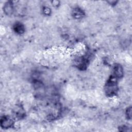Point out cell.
Instances as JSON below:
<instances>
[{
    "label": "cell",
    "instance_id": "6da1fadb",
    "mask_svg": "<svg viewBox=\"0 0 132 132\" xmlns=\"http://www.w3.org/2000/svg\"><path fill=\"white\" fill-rule=\"evenodd\" d=\"M117 81L118 79L112 75L108 79L104 86V91L107 96L113 97L117 95L119 89Z\"/></svg>",
    "mask_w": 132,
    "mask_h": 132
},
{
    "label": "cell",
    "instance_id": "7a4b0ae2",
    "mask_svg": "<svg viewBox=\"0 0 132 132\" xmlns=\"http://www.w3.org/2000/svg\"><path fill=\"white\" fill-rule=\"evenodd\" d=\"M14 124L13 119L8 115H4L1 117L0 125L2 128H11Z\"/></svg>",
    "mask_w": 132,
    "mask_h": 132
},
{
    "label": "cell",
    "instance_id": "3957f363",
    "mask_svg": "<svg viewBox=\"0 0 132 132\" xmlns=\"http://www.w3.org/2000/svg\"><path fill=\"white\" fill-rule=\"evenodd\" d=\"M112 75L118 79L123 77L124 75V69L121 64L116 63L113 65Z\"/></svg>",
    "mask_w": 132,
    "mask_h": 132
},
{
    "label": "cell",
    "instance_id": "277c9868",
    "mask_svg": "<svg viewBox=\"0 0 132 132\" xmlns=\"http://www.w3.org/2000/svg\"><path fill=\"white\" fill-rule=\"evenodd\" d=\"M3 11L7 15H11L14 11V6L12 1L6 2L3 6Z\"/></svg>",
    "mask_w": 132,
    "mask_h": 132
},
{
    "label": "cell",
    "instance_id": "5b68a950",
    "mask_svg": "<svg viewBox=\"0 0 132 132\" xmlns=\"http://www.w3.org/2000/svg\"><path fill=\"white\" fill-rule=\"evenodd\" d=\"M89 62V60L88 58L86 56H82L80 57L76 60L77 66L78 68L80 70H85L87 68Z\"/></svg>",
    "mask_w": 132,
    "mask_h": 132
},
{
    "label": "cell",
    "instance_id": "8992f818",
    "mask_svg": "<svg viewBox=\"0 0 132 132\" xmlns=\"http://www.w3.org/2000/svg\"><path fill=\"white\" fill-rule=\"evenodd\" d=\"M13 30L15 33L18 35H22L25 32V27L24 25L21 22H15L13 25Z\"/></svg>",
    "mask_w": 132,
    "mask_h": 132
},
{
    "label": "cell",
    "instance_id": "52a82bcc",
    "mask_svg": "<svg viewBox=\"0 0 132 132\" xmlns=\"http://www.w3.org/2000/svg\"><path fill=\"white\" fill-rule=\"evenodd\" d=\"M72 16L76 19H80L82 18L85 15V12L79 7H75L72 11Z\"/></svg>",
    "mask_w": 132,
    "mask_h": 132
},
{
    "label": "cell",
    "instance_id": "ba28073f",
    "mask_svg": "<svg viewBox=\"0 0 132 132\" xmlns=\"http://www.w3.org/2000/svg\"><path fill=\"white\" fill-rule=\"evenodd\" d=\"M14 115L15 117L18 119H21L24 117L25 115L24 110L21 106H19L15 108L14 110Z\"/></svg>",
    "mask_w": 132,
    "mask_h": 132
},
{
    "label": "cell",
    "instance_id": "9c48e42d",
    "mask_svg": "<svg viewBox=\"0 0 132 132\" xmlns=\"http://www.w3.org/2000/svg\"><path fill=\"white\" fill-rule=\"evenodd\" d=\"M125 114L127 119L131 120V107H127L125 110Z\"/></svg>",
    "mask_w": 132,
    "mask_h": 132
},
{
    "label": "cell",
    "instance_id": "30bf717a",
    "mask_svg": "<svg viewBox=\"0 0 132 132\" xmlns=\"http://www.w3.org/2000/svg\"><path fill=\"white\" fill-rule=\"evenodd\" d=\"M42 12L45 15H50L51 13V9L46 6H44L42 8Z\"/></svg>",
    "mask_w": 132,
    "mask_h": 132
},
{
    "label": "cell",
    "instance_id": "8fae6325",
    "mask_svg": "<svg viewBox=\"0 0 132 132\" xmlns=\"http://www.w3.org/2000/svg\"><path fill=\"white\" fill-rule=\"evenodd\" d=\"M119 130L121 131H130V130H129V128L128 126H126L125 125H122L121 126H120L119 128Z\"/></svg>",
    "mask_w": 132,
    "mask_h": 132
},
{
    "label": "cell",
    "instance_id": "7c38bea8",
    "mask_svg": "<svg viewBox=\"0 0 132 132\" xmlns=\"http://www.w3.org/2000/svg\"><path fill=\"white\" fill-rule=\"evenodd\" d=\"M107 2L108 3H109V4H110L111 5H116V4L118 2L116 1H108Z\"/></svg>",
    "mask_w": 132,
    "mask_h": 132
},
{
    "label": "cell",
    "instance_id": "4fadbf2b",
    "mask_svg": "<svg viewBox=\"0 0 132 132\" xmlns=\"http://www.w3.org/2000/svg\"><path fill=\"white\" fill-rule=\"evenodd\" d=\"M52 2V4L53 5V6H58V5L59 4V2L58 1H53Z\"/></svg>",
    "mask_w": 132,
    "mask_h": 132
}]
</instances>
